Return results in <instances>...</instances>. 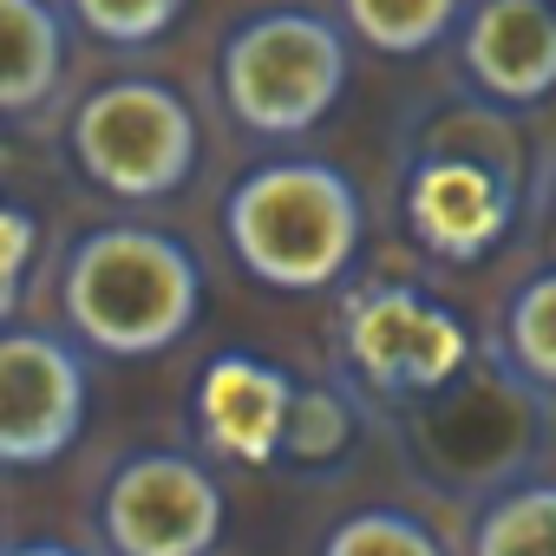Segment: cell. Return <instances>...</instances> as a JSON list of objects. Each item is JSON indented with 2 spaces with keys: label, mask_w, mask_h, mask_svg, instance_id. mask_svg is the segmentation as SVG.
<instances>
[{
  "label": "cell",
  "mask_w": 556,
  "mask_h": 556,
  "mask_svg": "<svg viewBox=\"0 0 556 556\" xmlns=\"http://www.w3.org/2000/svg\"><path fill=\"white\" fill-rule=\"evenodd\" d=\"M471 556H556V484H510L471 523Z\"/></svg>",
  "instance_id": "5bb4252c"
},
{
  "label": "cell",
  "mask_w": 556,
  "mask_h": 556,
  "mask_svg": "<svg viewBox=\"0 0 556 556\" xmlns=\"http://www.w3.org/2000/svg\"><path fill=\"white\" fill-rule=\"evenodd\" d=\"M60 308L86 348L112 361H151L197 328L203 262L170 229L99 223L73 242L60 268Z\"/></svg>",
  "instance_id": "7a4b0ae2"
},
{
  "label": "cell",
  "mask_w": 556,
  "mask_h": 556,
  "mask_svg": "<svg viewBox=\"0 0 556 556\" xmlns=\"http://www.w3.org/2000/svg\"><path fill=\"white\" fill-rule=\"evenodd\" d=\"M86 361L53 328L0 334V458L14 471L53 465L86 426Z\"/></svg>",
  "instance_id": "ba28073f"
},
{
  "label": "cell",
  "mask_w": 556,
  "mask_h": 556,
  "mask_svg": "<svg viewBox=\"0 0 556 556\" xmlns=\"http://www.w3.org/2000/svg\"><path fill=\"white\" fill-rule=\"evenodd\" d=\"M112 556H210L223 543V484L190 452H131L99 491Z\"/></svg>",
  "instance_id": "52a82bcc"
},
{
  "label": "cell",
  "mask_w": 556,
  "mask_h": 556,
  "mask_svg": "<svg viewBox=\"0 0 556 556\" xmlns=\"http://www.w3.org/2000/svg\"><path fill=\"white\" fill-rule=\"evenodd\" d=\"M8 556H79L73 543H53V536H34V543H14Z\"/></svg>",
  "instance_id": "d6986e66"
},
{
  "label": "cell",
  "mask_w": 556,
  "mask_h": 556,
  "mask_svg": "<svg viewBox=\"0 0 556 556\" xmlns=\"http://www.w3.org/2000/svg\"><path fill=\"white\" fill-rule=\"evenodd\" d=\"M367 203L328 157H262L223 197V242L249 282L275 295H321L354 268Z\"/></svg>",
  "instance_id": "6da1fadb"
},
{
  "label": "cell",
  "mask_w": 556,
  "mask_h": 556,
  "mask_svg": "<svg viewBox=\"0 0 556 556\" xmlns=\"http://www.w3.org/2000/svg\"><path fill=\"white\" fill-rule=\"evenodd\" d=\"M458 66L497 112L556 99V0H471L458 27Z\"/></svg>",
  "instance_id": "9c48e42d"
},
{
  "label": "cell",
  "mask_w": 556,
  "mask_h": 556,
  "mask_svg": "<svg viewBox=\"0 0 556 556\" xmlns=\"http://www.w3.org/2000/svg\"><path fill=\"white\" fill-rule=\"evenodd\" d=\"M321 556H445V543L413 510H354L328 530Z\"/></svg>",
  "instance_id": "2e32d148"
},
{
  "label": "cell",
  "mask_w": 556,
  "mask_h": 556,
  "mask_svg": "<svg viewBox=\"0 0 556 556\" xmlns=\"http://www.w3.org/2000/svg\"><path fill=\"white\" fill-rule=\"evenodd\" d=\"M549 216H556V184H549Z\"/></svg>",
  "instance_id": "ffe728a7"
},
{
  "label": "cell",
  "mask_w": 556,
  "mask_h": 556,
  "mask_svg": "<svg viewBox=\"0 0 556 556\" xmlns=\"http://www.w3.org/2000/svg\"><path fill=\"white\" fill-rule=\"evenodd\" d=\"M0 34H8L0 112L34 118L66 79V14L53 8V0H0Z\"/></svg>",
  "instance_id": "8fae6325"
},
{
  "label": "cell",
  "mask_w": 556,
  "mask_h": 556,
  "mask_svg": "<svg viewBox=\"0 0 556 556\" xmlns=\"http://www.w3.org/2000/svg\"><path fill=\"white\" fill-rule=\"evenodd\" d=\"M289 413H295V380L275 361L216 354L197 374V432L216 458H236V465L282 458Z\"/></svg>",
  "instance_id": "30bf717a"
},
{
  "label": "cell",
  "mask_w": 556,
  "mask_h": 556,
  "mask_svg": "<svg viewBox=\"0 0 556 556\" xmlns=\"http://www.w3.org/2000/svg\"><path fill=\"white\" fill-rule=\"evenodd\" d=\"M341 348H348V367L361 374V387H374L380 400L439 393L471 361L465 321L413 282H380V289L354 295L348 321H341Z\"/></svg>",
  "instance_id": "8992f818"
},
{
  "label": "cell",
  "mask_w": 556,
  "mask_h": 556,
  "mask_svg": "<svg viewBox=\"0 0 556 556\" xmlns=\"http://www.w3.org/2000/svg\"><path fill=\"white\" fill-rule=\"evenodd\" d=\"M348 73H354L348 34L315 8H255L216 47L223 112L268 144L321 131L348 92Z\"/></svg>",
  "instance_id": "3957f363"
},
{
  "label": "cell",
  "mask_w": 556,
  "mask_h": 556,
  "mask_svg": "<svg viewBox=\"0 0 556 556\" xmlns=\"http://www.w3.org/2000/svg\"><path fill=\"white\" fill-rule=\"evenodd\" d=\"M354 439H361V413H354V400H348L341 387H321V380L295 387V413H289L282 458H295V465H328V458H341Z\"/></svg>",
  "instance_id": "9a60e30c"
},
{
  "label": "cell",
  "mask_w": 556,
  "mask_h": 556,
  "mask_svg": "<svg viewBox=\"0 0 556 556\" xmlns=\"http://www.w3.org/2000/svg\"><path fill=\"white\" fill-rule=\"evenodd\" d=\"M34 262H40V216L27 203L0 210V315H21L27 282H34Z\"/></svg>",
  "instance_id": "ac0fdd59"
},
{
  "label": "cell",
  "mask_w": 556,
  "mask_h": 556,
  "mask_svg": "<svg viewBox=\"0 0 556 556\" xmlns=\"http://www.w3.org/2000/svg\"><path fill=\"white\" fill-rule=\"evenodd\" d=\"M471 14V0H341V21L361 47L387 60H419L445 47Z\"/></svg>",
  "instance_id": "7c38bea8"
},
{
  "label": "cell",
  "mask_w": 556,
  "mask_h": 556,
  "mask_svg": "<svg viewBox=\"0 0 556 556\" xmlns=\"http://www.w3.org/2000/svg\"><path fill=\"white\" fill-rule=\"evenodd\" d=\"M497 348L523 387L556 393V268H536L530 282H517L497 321Z\"/></svg>",
  "instance_id": "4fadbf2b"
},
{
  "label": "cell",
  "mask_w": 556,
  "mask_h": 556,
  "mask_svg": "<svg viewBox=\"0 0 556 556\" xmlns=\"http://www.w3.org/2000/svg\"><path fill=\"white\" fill-rule=\"evenodd\" d=\"M517 223V157L504 125L458 118L432 131L406 170V229L439 262L491 255Z\"/></svg>",
  "instance_id": "5b68a950"
},
{
  "label": "cell",
  "mask_w": 556,
  "mask_h": 556,
  "mask_svg": "<svg viewBox=\"0 0 556 556\" xmlns=\"http://www.w3.org/2000/svg\"><path fill=\"white\" fill-rule=\"evenodd\" d=\"M66 151L92 190H105L118 203H157L190 184L203 131H197L190 99L170 79L118 73L73 105Z\"/></svg>",
  "instance_id": "277c9868"
},
{
  "label": "cell",
  "mask_w": 556,
  "mask_h": 556,
  "mask_svg": "<svg viewBox=\"0 0 556 556\" xmlns=\"http://www.w3.org/2000/svg\"><path fill=\"white\" fill-rule=\"evenodd\" d=\"M190 0H73V21L99 47H151L184 21Z\"/></svg>",
  "instance_id": "e0dca14e"
}]
</instances>
